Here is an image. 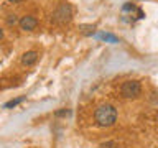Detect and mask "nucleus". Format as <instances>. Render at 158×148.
Returning a JSON list of instances; mask_svg holds the SVG:
<instances>
[{
    "instance_id": "f257e3e1",
    "label": "nucleus",
    "mask_w": 158,
    "mask_h": 148,
    "mask_svg": "<svg viewBox=\"0 0 158 148\" xmlns=\"http://www.w3.org/2000/svg\"><path fill=\"white\" fill-rule=\"evenodd\" d=\"M117 117H118L117 109L112 104H101L94 110V123L101 128L112 127L117 122Z\"/></svg>"
},
{
    "instance_id": "f03ea898",
    "label": "nucleus",
    "mask_w": 158,
    "mask_h": 148,
    "mask_svg": "<svg viewBox=\"0 0 158 148\" xmlns=\"http://www.w3.org/2000/svg\"><path fill=\"white\" fill-rule=\"evenodd\" d=\"M71 18H73V7H71V3H68V2H59L51 12V22L56 23V25L69 23Z\"/></svg>"
},
{
    "instance_id": "7ed1b4c3",
    "label": "nucleus",
    "mask_w": 158,
    "mask_h": 148,
    "mask_svg": "<svg viewBox=\"0 0 158 148\" xmlns=\"http://www.w3.org/2000/svg\"><path fill=\"white\" fill-rule=\"evenodd\" d=\"M142 94V84L137 79H128V81L122 82L120 86V96L123 99H137Z\"/></svg>"
},
{
    "instance_id": "20e7f679",
    "label": "nucleus",
    "mask_w": 158,
    "mask_h": 148,
    "mask_svg": "<svg viewBox=\"0 0 158 148\" xmlns=\"http://www.w3.org/2000/svg\"><path fill=\"white\" fill-rule=\"evenodd\" d=\"M18 25L23 31H33L38 27V20L35 15H25V17H22L18 20Z\"/></svg>"
},
{
    "instance_id": "39448f33",
    "label": "nucleus",
    "mask_w": 158,
    "mask_h": 148,
    "mask_svg": "<svg viewBox=\"0 0 158 148\" xmlns=\"http://www.w3.org/2000/svg\"><path fill=\"white\" fill-rule=\"evenodd\" d=\"M38 51H35V49H30V51H27V53H23L22 54V64L23 66H33L35 63L38 61Z\"/></svg>"
},
{
    "instance_id": "423d86ee",
    "label": "nucleus",
    "mask_w": 158,
    "mask_h": 148,
    "mask_svg": "<svg viewBox=\"0 0 158 148\" xmlns=\"http://www.w3.org/2000/svg\"><path fill=\"white\" fill-rule=\"evenodd\" d=\"M25 101V97H17V99H12V101H8L7 104L3 105V109H12V107H17L18 104H22Z\"/></svg>"
},
{
    "instance_id": "0eeeda50",
    "label": "nucleus",
    "mask_w": 158,
    "mask_h": 148,
    "mask_svg": "<svg viewBox=\"0 0 158 148\" xmlns=\"http://www.w3.org/2000/svg\"><path fill=\"white\" fill-rule=\"evenodd\" d=\"M17 23H18V17L15 13H10L7 17V25H8V27H15Z\"/></svg>"
},
{
    "instance_id": "6e6552de",
    "label": "nucleus",
    "mask_w": 158,
    "mask_h": 148,
    "mask_svg": "<svg viewBox=\"0 0 158 148\" xmlns=\"http://www.w3.org/2000/svg\"><path fill=\"white\" fill-rule=\"evenodd\" d=\"M99 38H101V39H106V41H110V43H117V38H115V36H112V35H109V33L99 35Z\"/></svg>"
},
{
    "instance_id": "1a4fd4ad",
    "label": "nucleus",
    "mask_w": 158,
    "mask_h": 148,
    "mask_svg": "<svg viewBox=\"0 0 158 148\" xmlns=\"http://www.w3.org/2000/svg\"><path fill=\"white\" fill-rule=\"evenodd\" d=\"M81 30H82V33H86V35H92L94 30H96V27H91V25H82Z\"/></svg>"
},
{
    "instance_id": "9d476101",
    "label": "nucleus",
    "mask_w": 158,
    "mask_h": 148,
    "mask_svg": "<svg viewBox=\"0 0 158 148\" xmlns=\"http://www.w3.org/2000/svg\"><path fill=\"white\" fill-rule=\"evenodd\" d=\"M69 113H71V110H68V109H63V110L54 112V117H68Z\"/></svg>"
},
{
    "instance_id": "9b49d317",
    "label": "nucleus",
    "mask_w": 158,
    "mask_h": 148,
    "mask_svg": "<svg viewBox=\"0 0 158 148\" xmlns=\"http://www.w3.org/2000/svg\"><path fill=\"white\" fill-rule=\"evenodd\" d=\"M122 10H123V12H133V10H135V5L130 3V2H127V3L122 7Z\"/></svg>"
},
{
    "instance_id": "f8f14e48",
    "label": "nucleus",
    "mask_w": 158,
    "mask_h": 148,
    "mask_svg": "<svg viewBox=\"0 0 158 148\" xmlns=\"http://www.w3.org/2000/svg\"><path fill=\"white\" fill-rule=\"evenodd\" d=\"M101 148H117V145L114 142H109V143H106V145H102Z\"/></svg>"
},
{
    "instance_id": "ddd939ff",
    "label": "nucleus",
    "mask_w": 158,
    "mask_h": 148,
    "mask_svg": "<svg viewBox=\"0 0 158 148\" xmlns=\"http://www.w3.org/2000/svg\"><path fill=\"white\" fill-rule=\"evenodd\" d=\"M7 2H10V3H18V2H23V0H7Z\"/></svg>"
},
{
    "instance_id": "4468645a",
    "label": "nucleus",
    "mask_w": 158,
    "mask_h": 148,
    "mask_svg": "<svg viewBox=\"0 0 158 148\" xmlns=\"http://www.w3.org/2000/svg\"><path fill=\"white\" fill-rule=\"evenodd\" d=\"M2 38H3V30L0 28V39H2Z\"/></svg>"
}]
</instances>
